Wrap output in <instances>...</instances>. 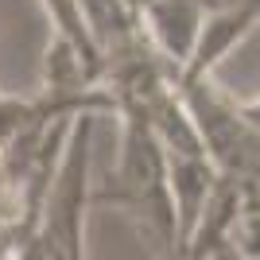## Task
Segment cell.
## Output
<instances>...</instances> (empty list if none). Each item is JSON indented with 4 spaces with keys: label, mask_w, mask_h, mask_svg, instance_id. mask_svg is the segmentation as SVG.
<instances>
[{
    "label": "cell",
    "mask_w": 260,
    "mask_h": 260,
    "mask_svg": "<svg viewBox=\"0 0 260 260\" xmlns=\"http://www.w3.org/2000/svg\"><path fill=\"white\" fill-rule=\"evenodd\" d=\"M128 8L136 12V16H140V8H144V0H128Z\"/></svg>",
    "instance_id": "obj_7"
},
{
    "label": "cell",
    "mask_w": 260,
    "mask_h": 260,
    "mask_svg": "<svg viewBox=\"0 0 260 260\" xmlns=\"http://www.w3.org/2000/svg\"><path fill=\"white\" fill-rule=\"evenodd\" d=\"M229 241L237 245V252L245 260H260V217L256 214H241L237 225H233V233H229Z\"/></svg>",
    "instance_id": "obj_4"
},
{
    "label": "cell",
    "mask_w": 260,
    "mask_h": 260,
    "mask_svg": "<svg viewBox=\"0 0 260 260\" xmlns=\"http://www.w3.org/2000/svg\"><path fill=\"white\" fill-rule=\"evenodd\" d=\"M202 12H221V8H237V4H252V0H198Z\"/></svg>",
    "instance_id": "obj_6"
},
{
    "label": "cell",
    "mask_w": 260,
    "mask_h": 260,
    "mask_svg": "<svg viewBox=\"0 0 260 260\" xmlns=\"http://www.w3.org/2000/svg\"><path fill=\"white\" fill-rule=\"evenodd\" d=\"M256 23H260V0L237 4V8H221V12H206L202 31H198V39H194V51L186 58V66L179 70L175 86L198 82V78H214L217 62H221L237 43H245Z\"/></svg>",
    "instance_id": "obj_1"
},
{
    "label": "cell",
    "mask_w": 260,
    "mask_h": 260,
    "mask_svg": "<svg viewBox=\"0 0 260 260\" xmlns=\"http://www.w3.org/2000/svg\"><path fill=\"white\" fill-rule=\"evenodd\" d=\"M39 4L51 16L54 35H62L66 43L89 62V70L101 78V86H105V58H101V47H98V39H93V31H89V23H86L82 0H39Z\"/></svg>",
    "instance_id": "obj_3"
},
{
    "label": "cell",
    "mask_w": 260,
    "mask_h": 260,
    "mask_svg": "<svg viewBox=\"0 0 260 260\" xmlns=\"http://www.w3.org/2000/svg\"><path fill=\"white\" fill-rule=\"evenodd\" d=\"M202 20H206V12H202L198 0H144L140 23L152 39V47L159 51V58L175 70V78L194 51Z\"/></svg>",
    "instance_id": "obj_2"
},
{
    "label": "cell",
    "mask_w": 260,
    "mask_h": 260,
    "mask_svg": "<svg viewBox=\"0 0 260 260\" xmlns=\"http://www.w3.org/2000/svg\"><path fill=\"white\" fill-rule=\"evenodd\" d=\"M241 113H245V120H249L252 128H260V93L249 101H241Z\"/></svg>",
    "instance_id": "obj_5"
}]
</instances>
